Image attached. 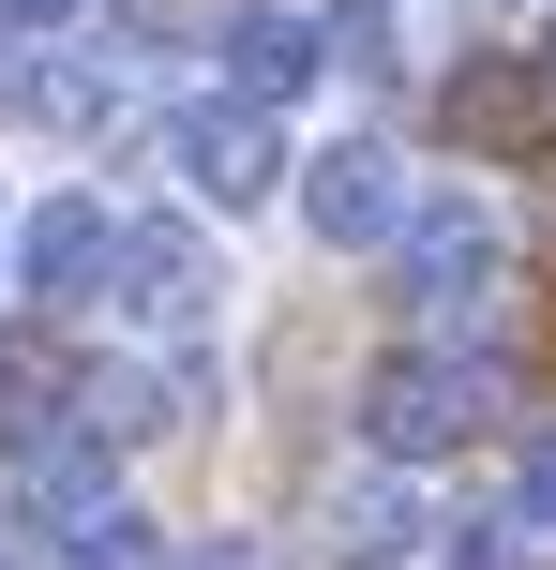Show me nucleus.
Masks as SVG:
<instances>
[{"mask_svg":"<svg viewBox=\"0 0 556 570\" xmlns=\"http://www.w3.org/2000/svg\"><path fill=\"white\" fill-rule=\"evenodd\" d=\"M377 256H391V301H407L421 331H481L497 285H511V226H497L481 196H407Z\"/></svg>","mask_w":556,"mask_h":570,"instance_id":"1","label":"nucleus"},{"mask_svg":"<svg viewBox=\"0 0 556 570\" xmlns=\"http://www.w3.org/2000/svg\"><path fill=\"white\" fill-rule=\"evenodd\" d=\"M150 150H166L181 210H211V226H241V210L286 196V106H241V90H181V106L150 120Z\"/></svg>","mask_w":556,"mask_h":570,"instance_id":"2","label":"nucleus"},{"mask_svg":"<svg viewBox=\"0 0 556 570\" xmlns=\"http://www.w3.org/2000/svg\"><path fill=\"white\" fill-rule=\"evenodd\" d=\"M106 301L136 345H196L226 315V256H211V210H150V226L106 240Z\"/></svg>","mask_w":556,"mask_h":570,"instance_id":"3","label":"nucleus"},{"mask_svg":"<svg viewBox=\"0 0 556 570\" xmlns=\"http://www.w3.org/2000/svg\"><path fill=\"white\" fill-rule=\"evenodd\" d=\"M481 405H497V375H481V361H451V345H407V361H377V375H361V451L421 465V451H451V435H481Z\"/></svg>","mask_w":556,"mask_h":570,"instance_id":"4","label":"nucleus"},{"mask_svg":"<svg viewBox=\"0 0 556 570\" xmlns=\"http://www.w3.org/2000/svg\"><path fill=\"white\" fill-rule=\"evenodd\" d=\"M286 180H301V226H316L331 256H377V240H391V210L421 196V180H407V150H391V136H331V150H301Z\"/></svg>","mask_w":556,"mask_h":570,"instance_id":"5","label":"nucleus"},{"mask_svg":"<svg viewBox=\"0 0 556 570\" xmlns=\"http://www.w3.org/2000/svg\"><path fill=\"white\" fill-rule=\"evenodd\" d=\"M421 541H437V511H421V481L391 451H361L347 481L316 495V570H407Z\"/></svg>","mask_w":556,"mask_h":570,"instance_id":"6","label":"nucleus"},{"mask_svg":"<svg viewBox=\"0 0 556 570\" xmlns=\"http://www.w3.org/2000/svg\"><path fill=\"white\" fill-rule=\"evenodd\" d=\"M106 240H120V210L60 180V196H30V210H16V240H0V271H16L30 301H106Z\"/></svg>","mask_w":556,"mask_h":570,"instance_id":"7","label":"nucleus"},{"mask_svg":"<svg viewBox=\"0 0 556 570\" xmlns=\"http://www.w3.org/2000/svg\"><path fill=\"white\" fill-rule=\"evenodd\" d=\"M316 76H331V30L316 16H286V0H241V16H226V90H241V106H301Z\"/></svg>","mask_w":556,"mask_h":570,"instance_id":"8","label":"nucleus"},{"mask_svg":"<svg viewBox=\"0 0 556 570\" xmlns=\"http://www.w3.org/2000/svg\"><path fill=\"white\" fill-rule=\"evenodd\" d=\"M542 120H556V90H542L527 46H497V60H467V76H451V136H467V150H527Z\"/></svg>","mask_w":556,"mask_h":570,"instance_id":"9","label":"nucleus"},{"mask_svg":"<svg viewBox=\"0 0 556 570\" xmlns=\"http://www.w3.org/2000/svg\"><path fill=\"white\" fill-rule=\"evenodd\" d=\"M60 570H181V541H166V511H136V495H90L76 525L46 541Z\"/></svg>","mask_w":556,"mask_h":570,"instance_id":"10","label":"nucleus"},{"mask_svg":"<svg viewBox=\"0 0 556 570\" xmlns=\"http://www.w3.org/2000/svg\"><path fill=\"white\" fill-rule=\"evenodd\" d=\"M437 570H542V525L511 511V495H497V511H451L437 525Z\"/></svg>","mask_w":556,"mask_h":570,"instance_id":"11","label":"nucleus"},{"mask_svg":"<svg viewBox=\"0 0 556 570\" xmlns=\"http://www.w3.org/2000/svg\"><path fill=\"white\" fill-rule=\"evenodd\" d=\"M0 120H46V46L30 30H0Z\"/></svg>","mask_w":556,"mask_h":570,"instance_id":"12","label":"nucleus"},{"mask_svg":"<svg viewBox=\"0 0 556 570\" xmlns=\"http://www.w3.org/2000/svg\"><path fill=\"white\" fill-rule=\"evenodd\" d=\"M511 511H527V525H542V541H556V435H542V451H527V465H511Z\"/></svg>","mask_w":556,"mask_h":570,"instance_id":"13","label":"nucleus"},{"mask_svg":"<svg viewBox=\"0 0 556 570\" xmlns=\"http://www.w3.org/2000/svg\"><path fill=\"white\" fill-rule=\"evenodd\" d=\"M76 16H90V0H0V30H30V46H60Z\"/></svg>","mask_w":556,"mask_h":570,"instance_id":"14","label":"nucleus"},{"mask_svg":"<svg viewBox=\"0 0 556 570\" xmlns=\"http://www.w3.org/2000/svg\"><path fill=\"white\" fill-rule=\"evenodd\" d=\"M497 16H527V0H497Z\"/></svg>","mask_w":556,"mask_h":570,"instance_id":"15","label":"nucleus"},{"mask_svg":"<svg viewBox=\"0 0 556 570\" xmlns=\"http://www.w3.org/2000/svg\"><path fill=\"white\" fill-rule=\"evenodd\" d=\"M0 240H16V226H0Z\"/></svg>","mask_w":556,"mask_h":570,"instance_id":"16","label":"nucleus"}]
</instances>
